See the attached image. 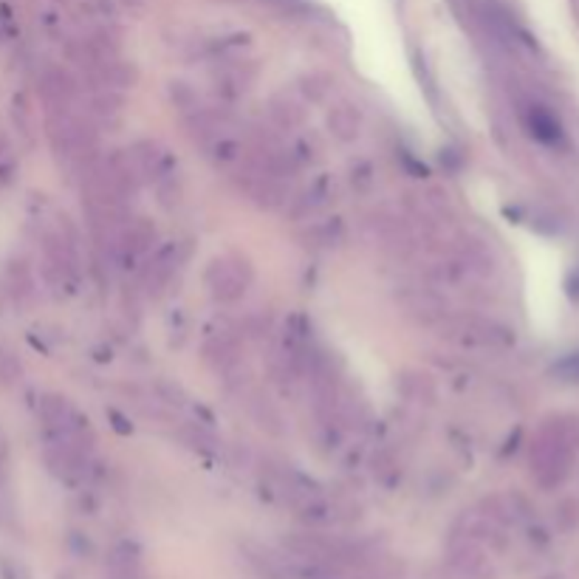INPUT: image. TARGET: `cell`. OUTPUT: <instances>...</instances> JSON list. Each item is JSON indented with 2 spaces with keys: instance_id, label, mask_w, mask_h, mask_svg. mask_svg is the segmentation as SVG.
I'll use <instances>...</instances> for the list:
<instances>
[{
  "instance_id": "cell-1",
  "label": "cell",
  "mask_w": 579,
  "mask_h": 579,
  "mask_svg": "<svg viewBox=\"0 0 579 579\" xmlns=\"http://www.w3.org/2000/svg\"><path fill=\"white\" fill-rule=\"evenodd\" d=\"M571 447H574V441L568 438L565 430L548 427L543 432V438L535 444V452H531V467H535V475L543 486H557L568 475Z\"/></svg>"
},
{
  "instance_id": "cell-2",
  "label": "cell",
  "mask_w": 579,
  "mask_h": 579,
  "mask_svg": "<svg viewBox=\"0 0 579 579\" xmlns=\"http://www.w3.org/2000/svg\"><path fill=\"white\" fill-rule=\"evenodd\" d=\"M246 263L241 261H215L206 271V289L221 303H235L238 297H243L246 286H249V269H243Z\"/></svg>"
},
{
  "instance_id": "cell-3",
  "label": "cell",
  "mask_w": 579,
  "mask_h": 579,
  "mask_svg": "<svg viewBox=\"0 0 579 579\" xmlns=\"http://www.w3.org/2000/svg\"><path fill=\"white\" fill-rule=\"evenodd\" d=\"M181 246L178 243H170L165 249H158L153 254V261L145 266L142 271V289L147 294H158V291H165V286L173 280V274L178 271L181 266Z\"/></svg>"
},
{
  "instance_id": "cell-4",
  "label": "cell",
  "mask_w": 579,
  "mask_h": 579,
  "mask_svg": "<svg viewBox=\"0 0 579 579\" xmlns=\"http://www.w3.org/2000/svg\"><path fill=\"white\" fill-rule=\"evenodd\" d=\"M206 362L215 365L218 374H232V370L241 365V347H238V342L229 339V337L213 339L210 345H206Z\"/></svg>"
},
{
  "instance_id": "cell-5",
  "label": "cell",
  "mask_w": 579,
  "mask_h": 579,
  "mask_svg": "<svg viewBox=\"0 0 579 579\" xmlns=\"http://www.w3.org/2000/svg\"><path fill=\"white\" fill-rule=\"evenodd\" d=\"M526 125L543 142H557L560 138V122L554 119V113H548L543 105H531L526 110Z\"/></svg>"
},
{
  "instance_id": "cell-6",
  "label": "cell",
  "mask_w": 579,
  "mask_h": 579,
  "mask_svg": "<svg viewBox=\"0 0 579 579\" xmlns=\"http://www.w3.org/2000/svg\"><path fill=\"white\" fill-rule=\"evenodd\" d=\"M328 128H331V133L337 138H342V142H351V138H356V133H359V113H356V108L337 105L328 113Z\"/></svg>"
},
{
  "instance_id": "cell-7",
  "label": "cell",
  "mask_w": 579,
  "mask_h": 579,
  "mask_svg": "<svg viewBox=\"0 0 579 579\" xmlns=\"http://www.w3.org/2000/svg\"><path fill=\"white\" fill-rule=\"evenodd\" d=\"M153 241H156V229H153V223H147L145 218H138V221H133V223L125 229L122 252H125V254L145 252Z\"/></svg>"
},
{
  "instance_id": "cell-8",
  "label": "cell",
  "mask_w": 579,
  "mask_h": 579,
  "mask_svg": "<svg viewBox=\"0 0 579 579\" xmlns=\"http://www.w3.org/2000/svg\"><path fill=\"white\" fill-rule=\"evenodd\" d=\"M407 308L413 317H419L424 322H432L444 314V303L430 291H415L413 297H407Z\"/></svg>"
},
{
  "instance_id": "cell-9",
  "label": "cell",
  "mask_w": 579,
  "mask_h": 579,
  "mask_svg": "<svg viewBox=\"0 0 579 579\" xmlns=\"http://www.w3.org/2000/svg\"><path fill=\"white\" fill-rule=\"evenodd\" d=\"M181 438L187 441V447H193V450H198V452H210V455L221 452V444H218L215 432L206 430V427H201V424H184V427H181Z\"/></svg>"
},
{
  "instance_id": "cell-10",
  "label": "cell",
  "mask_w": 579,
  "mask_h": 579,
  "mask_svg": "<svg viewBox=\"0 0 579 579\" xmlns=\"http://www.w3.org/2000/svg\"><path fill=\"white\" fill-rule=\"evenodd\" d=\"M271 116L277 119V125H283V128H294V125L303 122V110H299V105L291 100H274Z\"/></svg>"
},
{
  "instance_id": "cell-11",
  "label": "cell",
  "mask_w": 579,
  "mask_h": 579,
  "mask_svg": "<svg viewBox=\"0 0 579 579\" xmlns=\"http://www.w3.org/2000/svg\"><path fill=\"white\" fill-rule=\"evenodd\" d=\"M20 376H23L20 359H17L12 351H6V347H0V384L12 387Z\"/></svg>"
},
{
  "instance_id": "cell-12",
  "label": "cell",
  "mask_w": 579,
  "mask_h": 579,
  "mask_svg": "<svg viewBox=\"0 0 579 579\" xmlns=\"http://www.w3.org/2000/svg\"><path fill=\"white\" fill-rule=\"evenodd\" d=\"M554 370H557V376H563L565 382H579V354L565 356Z\"/></svg>"
},
{
  "instance_id": "cell-13",
  "label": "cell",
  "mask_w": 579,
  "mask_h": 579,
  "mask_svg": "<svg viewBox=\"0 0 579 579\" xmlns=\"http://www.w3.org/2000/svg\"><path fill=\"white\" fill-rule=\"evenodd\" d=\"M173 100H178V105H184V108H193L195 105V94H190L184 82H173Z\"/></svg>"
}]
</instances>
